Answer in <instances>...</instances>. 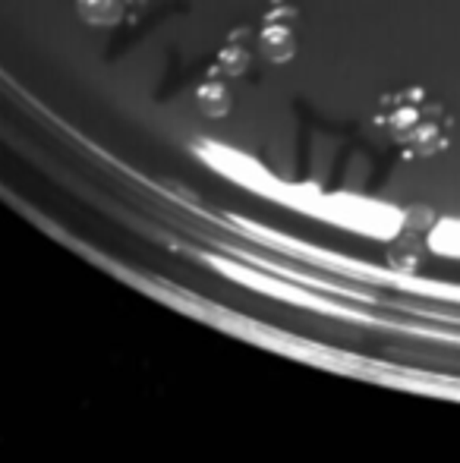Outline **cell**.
Instances as JSON below:
<instances>
[{
    "mask_svg": "<svg viewBox=\"0 0 460 463\" xmlns=\"http://www.w3.org/2000/svg\"><path fill=\"white\" fill-rule=\"evenodd\" d=\"M296 23L300 13L296 6H290L287 0H277L262 19L258 29V51L268 57L271 63H290L300 48V35H296Z\"/></svg>",
    "mask_w": 460,
    "mask_h": 463,
    "instance_id": "cell-1",
    "label": "cell"
},
{
    "mask_svg": "<svg viewBox=\"0 0 460 463\" xmlns=\"http://www.w3.org/2000/svg\"><path fill=\"white\" fill-rule=\"evenodd\" d=\"M249 67H252V35L246 25H239V29H233L230 35L224 38L221 51H218L215 70H221L228 80H237V76H243Z\"/></svg>",
    "mask_w": 460,
    "mask_h": 463,
    "instance_id": "cell-2",
    "label": "cell"
},
{
    "mask_svg": "<svg viewBox=\"0 0 460 463\" xmlns=\"http://www.w3.org/2000/svg\"><path fill=\"white\" fill-rule=\"evenodd\" d=\"M196 108L202 110L205 117H211V120L230 114L233 95L228 86V76H224L221 70H211V73L196 86Z\"/></svg>",
    "mask_w": 460,
    "mask_h": 463,
    "instance_id": "cell-3",
    "label": "cell"
},
{
    "mask_svg": "<svg viewBox=\"0 0 460 463\" xmlns=\"http://www.w3.org/2000/svg\"><path fill=\"white\" fill-rule=\"evenodd\" d=\"M76 13L92 29H114L127 16V0H76Z\"/></svg>",
    "mask_w": 460,
    "mask_h": 463,
    "instance_id": "cell-4",
    "label": "cell"
}]
</instances>
